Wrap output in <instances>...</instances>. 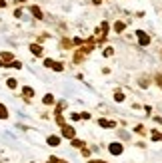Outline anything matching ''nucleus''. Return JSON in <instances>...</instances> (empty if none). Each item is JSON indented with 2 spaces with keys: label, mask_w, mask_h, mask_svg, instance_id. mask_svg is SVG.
<instances>
[{
  "label": "nucleus",
  "mask_w": 162,
  "mask_h": 163,
  "mask_svg": "<svg viewBox=\"0 0 162 163\" xmlns=\"http://www.w3.org/2000/svg\"><path fill=\"white\" fill-rule=\"evenodd\" d=\"M112 54H114V50H112V48H106V50H104V56H106V58L112 56Z\"/></svg>",
  "instance_id": "aec40b11"
},
{
  "label": "nucleus",
  "mask_w": 162,
  "mask_h": 163,
  "mask_svg": "<svg viewBox=\"0 0 162 163\" xmlns=\"http://www.w3.org/2000/svg\"><path fill=\"white\" fill-rule=\"evenodd\" d=\"M92 2H94V4H100V2H102V0H92Z\"/></svg>",
  "instance_id": "bb28decb"
},
{
  "label": "nucleus",
  "mask_w": 162,
  "mask_h": 163,
  "mask_svg": "<svg viewBox=\"0 0 162 163\" xmlns=\"http://www.w3.org/2000/svg\"><path fill=\"white\" fill-rule=\"evenodd\" d=\"M52 70H56V72H62V70H64V66H62L60 62H52Z\"/></svg>",
  "instance_id": "4468645a"
},
{
  "label": "nucleus",
  "mask_w": 162,
  "mask_h": 163,
  "mask_svg": "<svg viewBox=\"0 0 162 163\" xmlns=\"http://www.w3.org/2000/svg\"><path fill=\"white\" fill-rule=\"evenodd\" d=\"M72 145H74V147H84V141H80V139L74 137V139H72Z\"/></svg>",
  "instance_id": "2eb2a0df"
},
{
  "label": "nucleus",
  "mask_w": 162,
  "mask_h": 163,
  "mask_svg": "<svg viewBox=\"0 0 162 163\" xmlns=\"http://www.w3.org/2000/svg\"><path fill=\"white\" fill-rule=\"evenodd\" d=\"M30 52L34 54V56H42V46H38V44H30Z\"/></svg>",
  "instance_id": "423d86ee"
},
{
  "label": "nucleus",
  "mask_w": 162,
  "mask_h": 163,
  "mask_svg": "<svg viewBox=\"0 0 162 163\" xmlns=\"http://www.w3.org/2000/svg\"><path fill=\"white\" fill-rule=\"evenodd\" d=\"M152 139H156V141H162V133H158V131H152Z\"/></svg>",
  "instance_id": "6ab92c4d"
},
{
  "label": "nucleus",
  "mask_w": 162,
  "mask_h": 163,
  "mask_svg": "<svg viewBox=\"0 0 162 163\" xmlns=\"http://www.w3.org/2000/svg\"><path fill=\"white\" fill-rule=\"evenodd\" d=\"M6 68H16V70H20V68H22V64H20V62H16V60H12L10 64H6Z\"/></svg>",
  "instance_id": "f8f14e48"
},
{
  "label": "nucleus",
  "mask_w": 162,
  "mask_h": 163,
  "mask_svg": "<svg viewBox=\"0 0 162 163\" xmlns=\"http://www.w3.org/2000/svg\"><path fill=\"white\" fill-rule=\"evenodd\" d=\"M62 135H64V137H68V139H74V127H70V126L64 123V126H62Z\"/></svg>",
  "instance_id": "7ed1b4c3"
},
{
  "label": "nucleus",
  "mask_w": 162,
  "mask_h": 163,
  "mask_svg": "<svg viewBox=\"0 0 162 163\" xmlns=\"http://www.w3.org/2000/svg\"><path fill=\"white\" fill-rule=\"evenodd\" d=\"M30 12L34 14V18H38V20L42 18V10H40L38 6H30Z\"/></svg>",
  "instance_id": "0eeeda50"
},
{
  "label": "nucleus",
  "mask_w": 162,
  "mask_h": 163,
  "mask_svg": "<svg viewBox=\"0 0 162 163\" xmlns=\"http://www.w3.org/2000/svg\"><path fill=\"white\" fill-rule=\"evenodd\" d=\"M124 30V22H116L114 24V32H122Z\"/></svg>",
  "instance_id": "dca6fc26"
},
{
  "label": "nucleus",
  "mask_w": 162,
  "mask_h": 163,
  "mask_svg": "<svg viewBox=\"0 0 162 163\" xmlns=\"http://www.w3.org/2000/svg\"><path fill=\"white\" fill-rule=\"evenodd\" d=\"M48 163H68V161H60L58 157H48Z\"/></svg>",
  "instance_id": "f3484780"
},
{
  "label": "nucleus",
  "mask_w": 162,
  "mask_h": 163,
  "mask_svg": "<svg viewBox=\"0 0 162 163\" xmlns=\"http://www.w3.org/2000/svg\"><path fill=\"white\" fill-rule=\"evenodd\" d=\"M108 149H110V153H112V155H120L122 151H124L122 143H118V141H116V143H110V145H108Z\"/></svg>",
  "instance_id": "f03ea898"
},
{
  "label": "nucleus",
  "mask_w": 162,
  "mask_h": 163,
  "mask_svg": "<svg viewBox=\"0 0 162 163\" xmlns=\"http://www.w3.org/2000/svg\"><path fill=\"white\" fill-rule=\"evenodd\" d=\"M98 126L100 127H116V123L110 121V119H98Z\"/></svg>",
  "instance_id": "20e7f679"
},
{
  "label": "nucleus",
  "mask_w": 162,
  "mask_h": 163,
  "mask_svg": "<svg viewBox=\"0 0 162 163\" xmlns=\"http://www.w3.org/2000/svg\"><path fill=\"white\" fill-rule=\"evenodd\" d=\"M114 100H116V101H122V100H124V94H122V91H116V94H114Z\"/></svg>",
  "instance_id": "a211bd4d"
},
{
  "label": "nucleus",
  "mask_w": 162,
  "mask_h": 163,
  "mask_svg": "<svg viewBox=\"0 0 162 163\" xmlns=\"http://www.w3.org/2000/svg\"><path fill=\"white\" fill-rule=\"evenodd\" d=\"M136 36H138V42H140V46H148V44H150V36L146 34V32L138 30V32H136Z\"/></svg>",
  "instance_id": "f257e3e1"
},
{
  "label": "nucleus",
  "mask_w": 162,
  "mask_h": 163,
  "mask_svg": "<svg viewBox=\"0 0 162 163\" xmlns=\"http://www.w3.org/2000/svg\"><path fill=\"white\" fill-rule=\"evenodd\" d=\"M156 84H158L160 88H162V74H158V76H156Z\"/></svg>",
  "instance_id": "4be33fe9"
},
{
  "label": "nucleus",
  "mask_w": 162,
  "mask_h": 163,
  "mask_svg": "<svg viewBox=\"0 0 162 163\" xmlns=\"http://www.w3.org/2000/svg\"><path fill=\"white\" fill-rule=\"evenodd\" d=\"M0 56H2L4 62H12V54H10V52H2Z\"/></svg>",
  "instance_id": "ddd939ff"
},
{
  "label": "nucleus",
  "mask_w": 162,
  "mask_h": 163,
  "mask_svg": "<svg viewBox=\"0 0 162 163\" xmlns=\"http://www.w3.org/2000/svg\"><path fill=\"white\" fill-rule=\"evenodd\" d=\"M42 101H44L46 106H52V104H54V96H52V94H46V96H44V100H42Z\"/></svg>",
  "instance_id": "9b49d317"
},
{
  "label": "nucleus",
  "mask_w": 162,
  "mask_h": 163,
  "mask_svg": "<svg viewBox=\"0 0 162 163\" xmlns=\"http://www.w3.org/2000/svg\"><path fill=\"white\" fill-rule=\"evenodd\" d=\"M6 6V0H0V8H4Z\"/></svg>",
  "instance_id": "393cba45"
},
{
  "label": "nucleus",
  "mask_w": 162,
  "mask_h": 163,
  "mask_svg": "<svg viewBox=\"0 0 162 163\" xmlns=\"http://www.w3.org/2000/svg\"><path fill=\"white\" fill-rule=\"evenodd\" d=\"M82 155H84V157H88V155H90V151L86 149V147H82Z\"/></svg>",
  "instance_id": "5701e85b"
},
{
  "label": "nucleus",
  "mask_w": 162,
  "mask_h": 163,
  "mask_svg": "<svg viewBox=\"0 0 162 163\" xmlns=\"http://www.w3.org/2000/svg\"><path fill=\"white\" fill-rule=\"evenodd\" d=\"M22 94H24L26 97H32V96H34V90L28 88V86H24V88H22Z\"/></svg>",
  "instance_id": "9d476101"
},
{
  "label": "nucleus",
  "mask_w": 162,
  "mask_h": 163,
  "mask_svg": "<svg viewBox=\"0 0 162 163\" xmlns=\"http://www.w3.org/2000/svg\"><path fill=\"white\" fill-rule=\"evenodd\" d=\"M6 117H8V110L4 104H0V119H6Z\"/></svg>",
  "instance_id": "6e6552de"
},
{
  "label": "nucleus",
  "mask_w": 162,
  "mask_h": 163,
  "mask_svg": "<svg viewBox=\"0 0 162 163\" xmlns=\"http://www.w3.org/2000/svg\"><path fill=\"white\" fill-rule=\"evenodd\" d=\"M88 163H106V161H100V159H90Z\"/></svg>",
  "instance_id": "b1692460"
},
{
  "label": "nucleus",
  "mask_w": 162,
  "mask_h": 163,
  "mask_svg": "<svg viewBox=\"0 0 162 163\" xmlns=\"http://www.w3.org/2000/svg\"><path fill=\"white\" fill-rule=\"evenodd\" d=\"M4 66H6V64H4V60H0V68H4Z\"/></svg>",
  "instance_id": "a878e982"
},
{
  "label": "nucleus",
  "mask_w": 162,
  "mask_h": 163,
  "mask_svg": "<svg viewBox=\"0 0 162 163\" xmlns=\"http://www.w3.org/2000/svg\"><path fill=\"white\" fill-rule=\"evenodd\" d=\"M46 141H48V145H52V147L60 145V137H58V135H50V137H48Z\"/></svg>",
  "instance_id": "39448f33"
},
{
  "label": "nucleus",
  "mask_w": 162,
  "mask_h": 163,
  "mask_svg": "<svg viewBox=\"0 0 162 163\" xmlns=\"http://www.w3.org/2000/svg\"><path fill=\"white\" fill-rule=\"evenodd\" d=\"M52 62H54V60H50V58L44 60V66H46V68H52Z\"/></svg>",
  "instance_id": "412c9836"
},
{
  "label": "nucleus",
  "mask_w": 162,
  "mask_h": 163,
  "mask_svg": "<svg viewBox=\"0 0 162 163\" xmlns=\"http://www.w3.org/2000/svg\"><path fill=\"white\" fill-rule=\"evenodd\" d=\"M6 86H8L10 90H14L16 86H18V82H16V78H8V80H6Z\"/></svg>",
  "instance_id": "1a4fd4ad"
}]
</instances>
